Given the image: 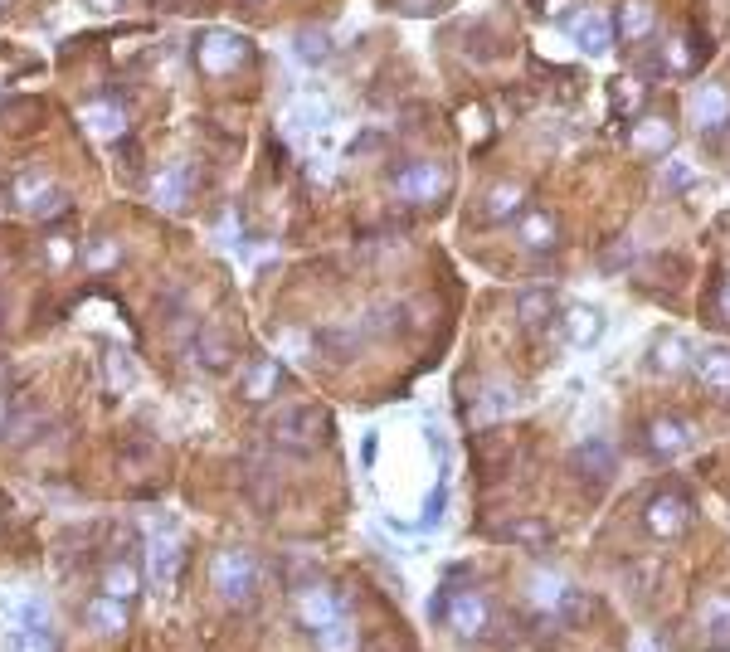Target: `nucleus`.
<instances>
[{"mask_svg":"<svg viewBox=\"0 0 730 652\" xmlns=\"http://www.w3.org/2000/svg\"><path fill=\"white\" fill-rule=\"evenodd\" d=\"M146 565H151V580H156L161 594L176 589V570H181V531H176V521H161L146 536Z\"/></svg>","mask_w":730,"mask_h":652,"instance_id":"2","label":"nucleus"},{"mask_svg":"<svg viewBox=\"0 0 730 652\" xmlns=\"http://www.w3.org/2000/svg\"><path fill=\"white\" fill-rule=\"evenodd\" d=\"M701 628H706L716 643H726V638H730V594L706 599V609H701Z\"/></svg>","mask_w":730,"mask_h":652,"instance_id":"23","label":"nucleus"},{"mask_svg":"<svg viewBox=\"0 0 730 652\" xmlns=\"http://www.w3.org/2000/svg\"><path fill=\"white\" fill-rule=\"evenodd\" d=\"M526 210V190L521 185H511V181H502L492 195H487V219H497V224H507V219H516Z\"/></svg>","mask_w":730,"mask_h":652,"instance_id":"19","label":"nucleus"},{"mask_svg":"<svg viewBox=\"0 0 730 652\" xmlns=\"http://www.w3.org/2000/svg\"><path fill=\"white\" fill-rule=\"evenodd\" d=\"M721 307H726V317H730V278H726V288H721Z\"/></svg>","mask_w":730,"mask_h":652,"instance_id":"40","label":"nucleus"},{"mask_svg":"<svg viewBox=\"0 0 730 652\" xmlns=\"http://www.w3.org/2000/svg\"><path fill=\"white\" fill-rule=\"evenodd\" d=\"M448 628L463 638V643H477L482 633H487V623H492V609H487V599L477 594V589H463V594H453L448 599Z\"/></svg>","mask_w":730,"mask_h":652,"instance_id":"5","label":"nucleus"},{"mask_svg":"<svg viewBox=\"0 0 730 652\" xmlns=\"http://www.w3.org/2000/svg\"><path fill=\"white\" fill-rule=\"evenodd\" d=\"M692 122L696 132H706V137H716L721 127H730V93L721 83H706L692 98Z\"/></svg>","mask_w":730,"mask_h":652,"instance_id":"10","label":"nucleus"},{"mask_svg":"<svg viewBox=\"0 0 730 652\" xmlns=\"http://www.w3.org/2000/svg\"><path fill=\"white\" fill-rule=\"evenodd\" d=\"M667 185H672V190H687V185H692V166L672 161V166H667Z\"/></svg>","mask_w":730,"mask_h":652,"instance_id":"36","label":"nucleus"},{"mask_svg":"<svg viewBox=\"0 0 730 652\" xmlns=\"http://www.w3.org/2000/svg\"><path fill=\"white\" fill-rule=\"evenodd\" d=\"M643 526H648V536H657V541H677L692 526V502L682 492H657L653 502L643 507Z\"/></svg>","mask_w":730,"mask_h":652,"instance_id":"4","label":"nucleus"},{"mask_svg":"<svg viewBox=\"0 0 730 652\" xmlns=\"http://www.w3.org/2000/svg\"><path fill=\"white\" fill-rule=\"evenodd\" d=\"M244 54H249V39L239 35H205L200 39V69L205 73H234L244 64Z\"/></svg>","mask_w":730,"mask_h":652,"instance_id":"9","label":"nucleus"},{"mask_svg":"<svg viewBox=\"0 0 730 652\" xmlns=\"http://www.w3.org/2000/svg\"><path fill=\"white\" fill-rule=\"evenodd\" d=\"M83 122H88L98 137H122V127H127L122 112L108 108V103H88V108H83Z\"/></svg>","mask_w":730,"mask_h":652,"instance_id":"25","label":"nucleus"},{"mask_svg":"<svg viewBox=\"0 0 730 652\" xmlns=\"http://www.w3.org/2000/svg\"><path fill=\"white\" fill-rule=\"evenodd\" d=\"M15 623H20L25 633H49V609H44L39 599H20V604H15Z\"/></svg>","mask_w":730,"mask_h":652,"instance_id":"28","label":"nucleus"},{"mask_svg":"<svg viewBox=\"0 0 730 652\" xmlns=\"http://www.w3.org/2000/svg\"><path fill=\"white\" fill-rule=\"evenodd\" d=\"M633 652H662V648H657L653 638H638V643H633Z\"/></svg>","mask_w":730,"mask_h":652,"instance_id":"39","label":"nucleus"},{"mask_svg":"<svg viewBox=\"0 0 730 652\" xmlns=\"http://www.w3.org/2000/svg\"><path fill=\"white\" fill-rule=\"evenodd\" d=\"M49 258H54V263H69V258H73V244L54 239V244H49Z\"/></svg>","mask_w":730,"mask_h":652,"instance_id":"38","label":"nucleus"},{"mask_svg":"<svg viewBox=\"0 0 730 652\" xmlns=\"http://www.w3.org/2000/svg\"><path fill=\"white\" fill-rule=\"evenodd\" d=\"M614 35L623 44H638L643 35H653V10L643 5V0H623L619 15H614Z\"/></svg>","mask_w":730,"mask_h":652,"instance_id":"17","label":"nucleus"},{"mask_svg":"<svg viewBox=\"0 0 730 652\" xmlns=\"http://www.w3.org/2000/svg\"><path fill=\"white\" fill-rule=\"evenodd\" d=\"M516 239H521V249H555V239H560V224L550 210H526V215L516 219Z\"/></svg>","mask_w":730,"mask_h":652,"instance_id":"13","label":"nucleus"},{"mask_svg":"<svg viewBox=\"0 0 730 652\" xmlns=\"http://www.w3.org/2000/svg\"><path fill=\"white\" fill-rule=\"evenodd\" d=\"M390 181H395V190H400L404 200L434 205L438 195H443V185H448V176H443V166H434V161H414V166H400Z\"/></svg>","mask_w":730,"mask_h":652,"instance_id":"6","label":"nucleus"},{"mask_svg":"<svg viewBox=\"0 0 730 652\" xmlns=\"http://www.w3.org/2000/svg\"><path fill=\"white\" fill-rule=\"evenodd\" d=\"M88 258H93V268H103V263H112L117 254H112V244H103V239H98V244H93V254H88Z\"/></svg>","mask_w":730,"mask_h":652,"instance_id":"37","label":"nucleus"},{"mask_svg":"<svg viewBox=\"0 0 730 652\" xmlns=\"http://www.w3.org/2000/svg\"><path fill=\"white\" fill-rule=\"evenodd\" d=\"M687 443H692V434L677 419H653L648 424V453H657V458H677V453H687Z\"/></svg>","mask_w":730,"mask_h":652,"instance_id":"16","label":"nucleus"},{"mask_svg":"<svg viewBox=\"0 0 730 652\" xmlns=\"http://www.w3.org/2000/svg\"><path fill=\"white\" fill-rule=\"evenodd\" d=\"M297 618L307 623V628H331V623H341L346 618V604H341V594L327 589V584H312V589H302L297 594Z\"/></svg>","mask_w":730,"mask_h":652,"instance_id":"8","label":"nucleus"},{"mask_svg":"<svg viewBox=\"0 0 730 652\" xmlns=\"http://www.w3.org/2000/svg\"><path fill=\"white\" fill-rule=\"evenodd\" d=\"M526 594H531V609L536 614H565V618L584 614V594L570 589L560 575H550V570H536L531 584H526Z\"/></svg>","mask_w":730,"mask_h":652,"instance_id":"3","label":"nucleus"},{"mask_svg":"<svg viewBox=\"0 0 730 652\" xmlns=\"http://www.w3.org/2000/svg\"><path fill=\"white\" fill-rule=\"evenodd\" d=\"M443 507H448V487L438 482L434 492H429V502H424V516H419V531H434L438 521H443Z\"/></svg>","mask_w":730,"mask_h":652,"instance_id":"31","label":"nucleus"},{"mask_svg":"<svg viewBox=\"0 0 730 652\" xmlns=\"http://www.w3.org/2000/svg\"><path fill=\"white\" fill-rule=\"evenodd\" d=\"M696 375L711 385V390H730V351L726 346H711L696 356Z\"/></svg>","mask_w":730,"mask_h":652,"instance_id":"20","label":"nucleus"},{"mask_svg":"<svg viewBox=\"0 0 730 652\" xmlns=\"http://www.w3.org/2000/svg\"><path fill=\"white\" fill-rule=\"evenodd\" d=\"M151 195H156V205H161V210H176V205L185 200V171H181V166H176V171H166L161 181L151 185Z\"/></svg>","mask_w":730,"mask_h":652,"instance_id":"26","label":"nucleus"},{"mask_svg":"<svg viewBox=\"0 0 730 652\" xmlns=\"http://www.w3.org/2000/svg\"><path fill=\"white\" fill-rule=\"evenodd\" d=\"M15 200H20V205H25L35 219H59L64 210H69L64 190H59V185H49L44 176H30V171L15 181Z\"/></svg>","mask_w":730,"mask_h":652,"instance_id":"7","label":"nucleus"},{"mask_svg":"<svg viewBox=\"0 0 730 652\" xmlns=\"http://www.w3.org/2000/svg\"><path fill=\"white\" fill-rule=\"evenodd\" d=\"M137 589H142V580H137V570L127 565V560H112L108 575H103V594H112V599H122V604H132L137 599Z\"/></svg>","mask_w":730,"mask_h":652,"instance_id":"21","label":"nucleus"},{"mask_svg":"<svg viewBox=\"0 0 730 652\" xmlns=\"http://www.w3.org/2000/svg\"><path fill=\"white\" fill-rule=\"evenodd\" d=\"M317 648L322 652H356V628L341 618V623H331V628H322L317 633Z\"/></svg>","mask_w":730,"mask_h":652,"instance_id":"27","label":"nucleus"},{"mask_svg":"<svg viewBox=\"0 0 730 652\" xmlns=\"http://www.w3.org/2000/svg\"><path fill=\"white\" fill-rule=\"evenodd\" d=\"M570 39H575V49H580V54H604V49H609V39H614V25H609L604 15L584 10V15L570 20Z\"/></svg>","mask_w":730,"mask_h":652,"instance_id":"14","label":"nucleus"},{"mask_svg":"<svg viewBox=\"0 0 730 652\" xmlns=\"http://www.w3.org/2000/svg\"><path fill=\"white\" fill-rule=\"evenodd\" d=\"M662 54H667V59H662V69H667V73H692L696 54H687V44H682V39H672Z\"/></svg>","mask_w":730,"mask_h":652,"instance_id":"32","label":"nucleus"},{"mask_svg":"<svg viewBox=\"0 0 730 652\" xmlns=\"http://www.w3.org/2000/svg\"><path fill=\"white\" fill-rule=\"evenodd\" d=\"M210 584H215V594L224 604L244 609L258 589V560L244 555V550H219L215 565H210Z\"/></svg>","mask_w":730,"mask_h":652,"instance_id":"1","label":"nucleus"},{"mask_svg":"<svg viewBox=\"0 0 730 652\" xmlns=\"http://www.w3.org/2000/svg\"><path fill=\"white\" fill-rule=\"evenodd\" d=\"M5 652H49V633H15L10 643H5Z\"/></svg>","mask_w":730,"mask_h":652,"instance_id":"34","label":"nucleus"},{"mask_svg":"<svg viewBox=\"0 0 730 652\" xmlns=\"http://www.w3.org/2000/svg\"><path fill=\"white\" fill-rule=\"evenodd\" d=\"M648 365H657L662 375H677V370L692 365V346H687L682 336H657L653 351H648Z\"/></svg>","mask_w":730,"mask_h":652,"instance_id":"18","label":"nucleus"},{"mask_svg":"<svg viewBox=\"0 0 730 652\" xmlns=\"http://www.w3.org/2000/svg\"><path fill=\"white\" fill-rule=\"evenodd\" d=\"M633 142L643 146V151H667V142H672V127H667V122H643Z\"/></svg>","mask_w":730,"mask_h":652,"instance_id":"30","label":"nucleus"},{"mask_svg":"<svg viewBox=\"0 0 730 652\" xmlns=\"http://www.w3.org/2000/svg\"><path fill=\"white\" fill-rule=\"evenodd\" d=\"M507 536H511V541H526V545H550L546 526H511Z\"/></svg>","mask_w":730,"mask_h":652,"instance_id":"35","label":"nucleus"},{"mask_svg":"<svg viewBox=\"0 0 730 652\" xmlns=\"http://www.w3.org/2000/svg\"><path fill=\"white\" fill-rule=\"evenodd\" d=\"M560 322H565V341H570L575 351L599 346V336H604V312H599V307H589V302H575Z\"/></svg>","mask_w":730,"mask_h":652,"instance_id":"12","label":"nucleus"},{"mask_svg":"<svg viewBox=\"0 0 730 652\" xmlns=\"http://www.w3.org/2000/svg\"><path fill=\"white\" fill-rule=\"evenodd\" d=\"M292 49H297V64H327L331 35H322V30H302V35L292 39Z\"/></svg>","mask_w":730,"mask_h":652,"instance_id":"24","label":"nucleus"},{"mask_svg":"<svg viewBox=\"0 0 730 652\" xmlns=\"http://www.w3.org/2000/svg\"><path fill=\"white\" fill-rule=\"evenodd\" d=\"M614 468H619V453H614L609 438H584V443H575V472H580L584 482H609Z\"/></svg>","mask_w":730,"mask_h":652,"instance_id":"11","label":"nucleus"},{"mask_svg":"<svg viewBox=\"0 0 730 652\" xmlns=\"http://www.w3.org/2000/svg\"><path fill=\"white\" fill-rule=\"evenodd\" d=\"M0 5H5V0H0Z\"/></svg>","mask_w":730,"mask_h":652,"instance_id":"42","label":"nucleus"},{"mask_svg":"<svg viewBox=\"0 0 730 652\" xmlns=\"http://www.w3.org/2000/svg\"><path fill=\"white\" fill-rule=\"evenodd\" d=\"M609 93H614V108H619L623 117L638 108V98H643V93H638V78H619V83H614Z\"/></svg>","mask_w":730,"mask_h":652,"instance_id":"33","label":"nucleus"},{"mask_svg":"<svg viewBox=\"0 0 730 652\" xmlns=\"http://www.w3.org/2000/svg\"><path fill=\"white\" fill-rule=\"evenodd\" d=\"M516 317H521L526 331H546V326L555 322V297H550V288L521 292V297H516Z\"/></svg>","mask_w":730,"mask_h":652,"instance_id":"15","label":"nucleus"},{"mask_svg":"<svg viewBox=\"0 0 730 652\" xmlns=\"http://www.w3.org/2000/svg\"><path fill=\"white\" fill-rule=\"evenodd\" d=\"M88 623H93L98 633H122V628H127V604H122V599H112V594H103V599H93Z\"/></svg>","mask_w":730,"mask_h":652,"instance_id":"22","label":"nucleus"},{"mask_svg":"<svg viewBox=\"0 0 730 652\" xmlns=\"http://www.w3.org/2000/svg\"><path fill=\"white\" fill-rule=\"evenodd\" d=\"M273 385H278V365L258 361L254 375H249V399H268V395H273Z\"/></svg>","mask_w":730,"mask_h":652,"instance_id":"29","label":"nucleus"},{"mask_svg":"<svg viewBox=\"0 0 730 652\" xmlns=\"http://www.w3.org/2000/svg\"><path fill=\"white\" fill-rule=\"evenodd\" d=\"M0 419H5V404H0Z\"/></svg>","mask_w":730,"mask_h":652,"instance_id":"41","label":"nucleus"}]
</instances>
